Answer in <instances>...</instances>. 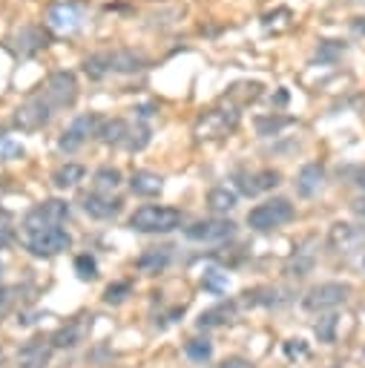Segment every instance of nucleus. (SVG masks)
<instances>
[{
    "instance_id": "1",
    "label": "nucleus",
    "mask_w": 365,
    "mask_h": 368,
    "mask_svg": "<svg viewBox=\"0 0 365 368\" xmlns=\"http://www.w3.org/2000/svg\"><path fill=\"white\" fill-rule=\"evenodd\" d=\"M147 67V55L136 49H107L95 52L84 61L89 78H107V75H132Z\"/></svg>"
},
{
    "instance_id": "2",
    "label": "nucleus",
    "mask_w": 365,
    "mask_h": 368,
    "mask_svg": "<svg viewBox=\"0 0 365 368\" xmlns=\"http://www.w3.org/2000/svg\"><path fill=\"white\" fill-rule=\"evenodd\" d=\"M181 225V210L167 204H144L130 216V227L139 234H170Z\"/></svg>"
},
{
    "instance_id": "3",
    "label": "nucleus",
    "mask_w": 365,
    "mask_h": 368,
    "mask_svg": "<svg viewBox=\"0 0 365 368\" xmlns=\"http://www.w3.org/2000/svg\"><path fill=\"white\" fill-rule=\"evenodd\" d=\"M239 127V109L236 107H219L204 112L196 121V139L202 141H213V139H224Z\"/></svg>"
},
{
    "instance_id": "4",
    "label": "nucleus",
    "mask_w": 365,
    "mask_h": 368,
    "mask_svg": "<svg viewBox=\"0 0 365 368\" xmlns=\"http://www.w3.org/2000/svg\"><path fill=\"white\" fill-rule=\"evenodd\" d=\"M294 219V204L287 199H271L265 204H256L251 213H247V225L253 230H276L282 225H287Z\"/></svg>"
},
{
    "instance_id": "5",
    "label": "nucleus",
    "mask_w": 365,
    "mask_h": 368,
    "mask_svg": "<svg viewBox=\"0 0 365 368\" xmlns=\"http://www.w3.org/2000/svg\"><path fill=\"white\" fill-rule=\"evenodd\" d=\"M66 219H69V204L61 199H46L26 213L24 234H35V230H46V227H61Z\"/></svg>"
},
{
    "instance_id": "6",
    "label": "nucleus",
    "mask_w": 365,
    "mask_h": 368,
    "mask_svg": "<svg viewBox=\"0 0 365 368\" xmlns=\"http://www.w3.org/2000/svg\"><path fill=\"white\" fill-rule=\"evenodd\" d=\"M72 245V236L64 227H46V230H35L26 234V247L32 256H57Z\"/></svg>"
},
{
    "instance_id": "7",
    "label": "nucleus",
    "mask_w": 365,
    "mask_h": 368,
    "mask_svg": "<svg viewBox=\"0 0 365 368\" xmlns=\"http://www.w3.org/2000/svg\"><path fill=\"white\" fill-rule=\"evenodd\" d=\"M46 26L57 35H72L84 26V9L75 0H57L46 12Z\"/></svg>"
},
{
    "instance_id": "8",
    "label": "nucleus",
    "mask_w": 365,
    "mask_h": 368,
    "mask_svg": "<svg viewBox=\"0 0 365 368\" xmlns=\"http://www.w3.org/2000/svg\"><path fill=\"white\" fill-rule=\"evenodd\" d=\"M52 115H55V107L44 98V95H35V98H29L26 104H21L15 109V127L24 130V132H35V130L46 127L52 121Z\"/></svg>"
},
{
    "instance_id": "9",
    "label": "nucleus",
    "mask_w": 365,
    "mask_h": 368,
    "mask_svg": "<svg viewBox=\"0 0 365 368\" xmlns=\"http://www.w3.org/2000/svg\"><path fill=\"white\" fill-rule=\"evenodd\" d=\"M351 297V285L345 282H322L317 288H311L308 294H305L302 305L308 308V311H328V308H337L342 302H348Z\"/></svg>"
},
{
    "instance_id": "10",
    "label": "nucleus",
    "mask_w": 365,
    "mask_h": 368,
    "mask_svg": "<svg viewBox=\"0 0 365 368\" xmlns=\"http://www.w3.org/2000/svg\"><path fill=\"white\" fill-rule=\"evenodd\" d=\"M44 98L55 107V109H64V107H72L75 98H78V81H75L72 72H52L44 89H41Z\"/></svg>"
},
{
    "instance_id": "11",
    "label": "nucleus",
    "mask_w": 365,
    "mask_h": 368,
    "mask_svg": "<svg viewBox=\"0 0 365 368\" xmlns=\"http://www.w3.org/2000/svg\"><path fill=\"white\" fill-rule=\"evenodd\" d=\"M328 245L342 256H357L365 254V227L351 225V222H337L331 225V234H328Z\"/></svg>"
},
{
    "instance_id": "12",
    "label": "nucleus",
    "mask_w": 365,
    "mask_h": 368,
    "mask_svg": "<svg viewBox=\"0 0 365 368\" xmlns=\"http://www.w3.org/2000/svg\"><path fill=\"white\" fill-rule=\"evenodd\" d=\"M233 222L230 219H202V222H193L187 230H184V236L190 242H224L233 236Z\"/></svg>"
},
{
    "instance_id": "13",
    "label": "nucleus",
    "mask_w": 365,
    "mask_h": 368,
    "mask_svg": "<svg viewBox=\"0 0 365 368\" xmlns=\"http://www.w3.org/2000/svg\"><path fill=\"white\" fill-rule=\"evenodd\" d=\"M95 130H98V119H95V115H78V119L66 127V132L61 135L57 150H61V152H75L78 147H84V141Z\"/></svg>"
},
{
    "instance_id": "14",
    "label": "nucleus",
    "mask_w": 365,
    "mask_h": 368,
    "mask_svg": "<svg viewBox=\"0 0 365 368\" xmlns=\"http://www.w3.org/2000/svg\"><path fill=\"white\" fill-rule=\"evenodd\" d=\"M279 173L276 170H259V173H239L236 176V187L244 196H259L265 190H274L279 184Z\"/></svg>"
},
{
    "instance_id": "15",
    "label": "nucleus",
    "mask_w": 365,
    "mask_h": 368,
    "mask_svg": "<svg viewBox=\"0 0 365 368\" xmlns=\"http://www.w3.org/2000/svg\"><path fill=\"white\" fill-rule=\"evenodd\" d=\"M52 342L49 340H29L17 351V368H46L52 360Z\"/></svg>"
},
{
    "instance_id": "16",
    "label": "nucleus",
    "mask_w": 365,
    "mask_h": 368,
    "mask_svg": "<svg viewBox=\"0 0 365 368\" xmlns=\"http://www.w3.org/2000/svg\"><path fill=\"white\" fill-rule=\"evenodd\" d=\"M322 184H325L322 164H305L299 170V176H296V193H299V196H305V199L317 196V193L322 190Z\"/></svg>"
},
{
    "instance_id": "17",
    "label": "nucleus",
    "mask_w": 365,
    "mask_h": 368,
    "mask_svg": "<svg viewBox=\"0 0 365 368\" xmlns=\"http://www.w3.org/2000/svg\"><path fill=\"white\" fill-rule=\"evenodd\" d=\"M84 210L87 216L92 219H112L121 213V202L118 199H109V196H101V193H89L84 196Z\"/></svg>"
},
{
    "instance_id": "18",
    "label": "nucleus",
    "mask_w": 365,
    "mask_h": 368,
    "mask_svg": "<svg viewBox=\"0 0 365 368\" xmlns=\"http://www.w3.org/2000/svg\"><path fill=\"white\" fill-rule=\"evenodd\" d=\"M46 35L44 29H37V26H21L15 32V49L21 52V55H35V52H41L46 49Z\"/></svg>"
},
{
    "instance_id": "19",
    "label": "nucleus",
    "mask_w": 365,
    "mask_h": 368,
    "mask_svg": "<svg viewBox=\"0 0 365 368\" xmlns=\"http://www.w3.org/2000/svg\"><path fill=\"white\" fill-rule=\"evenodd\" d=\"M130 187H132V193H139V196H159L164 187V179L150 170H136L130 176Z\"/></svg>"
},
{
    "instance_id": "20",
    "label": "nucleus",
    "mask_w": 365,
    "mask_h": 368,
    "mask_svg": "<svg viewBox=\"0 0 365 368\" xmlns=\"http://www.w3.org/2000/svg\"><path fill=\"white\" fill-rule=\"evenodd\" d=\"M170 259H172V247H150L139 256V270H144V274H159V270H164L170 265Z\"/></svg>"
},
{
    "instance_id": "21",
    "label": "nucleus",
    "mask_w": 365,
    "mask_h": 368,
    "mask_svg": "<svg viewBox=\"0 0 365 368\" xmlns=\"http://www.w3.org/2000/svg\"><path fill=\"white\" fill-rule=\"evenodd\" d=\"M311 247H314V239H308L305 245H299L296 254L291 256V274H294V277H308V274H311V268H314V262H317V250H311Z\"/></svg>"
},
{
    "instance_id": "22",
    "label": "nucleus",
    "mask_w": 365,
    "mask_h": 368,
    "mask_svg": "<svg viewBox=\"0 0 365 368\" xmlns=\"http://www.w3.org/2000/svg\"><path fill=\"white\" fill-rule=\"evenodd\" d=\"M236 317V305L233 302H222L216 308H210L199 317V328H216V325H224Z\"/></svg>"
},
{
    "instance_id": "23",
    "label": "nucleus",
    "mask_w": 365,
    "mask_h": 368,
    "mask_svg": "<svg viewBox=\"0 0 365 368\" xmlns=\"http://www.w3.org/2000/svg\"><path fill=\"white\" fill-rule=\"evenodd\" d=\"M84 176H87V170L81 167V164H64V167H57L55 170V176H52V182H55V187L57 190H69V187H75L78 182H84Z\"/></svg>"
},
{
    "instance_id": "24",
    "label": "nucleus",
    "mask_w": 365,
    "mask_h": 368,
    "mask_svg": "<svg viewBox=\"0 0 365 368\" xmlns=\"http://www.w3.org/2000/svg\"><path fill=\"white\" fill-rule=\"evenodd\" d=\"M127 135H130V124L121 121V119L104 121V124L98 127V139H101L104 144H121V141H127Z\"/></svg>"
},
{
    "instance_id": "25",
    "label": "nucleus",
    "mask_w": 365,
    "mask_h": 368,
    "mask_svg": "<svg viewBox=\"0 0 365 368\" xmlns=\"http://www.w3.org/2000/svg\"><path fill=\"white\" fill-rule=\"evenodd\" d=\"M207 204H210V210H216V213H227V210L236 207V193L227 190V187H213L207 193Z\"/></svg>"
},
{
    "instance_id": "26",
    "label": "nucleus",
    "mask_w": 365,
    "mask_h": 368,
    "mask_svg": "<svg viewBox=\"0 0 365 368\" xmlns=\"http://www.w3.org/2000/svg\"><path fill=\"white\" fill-rule=\"evenodd\" d=\"M95 187H98V193L104 196V193L121 187V170L118 167H101L98 173H95Z\"/></svg>"
},
{
    "instance_id": "27",
    "label": "nucleus",
    "mask_w": 365,
    "mask_h": 368,
    "mask_svg": "<svg viewBox=\"0 0 365 368\" xmlns=\"http://www.w3.org/2000/svg\"><path fill=\"white\" fill-rule=\"evenodd\" d=\"M81 340V325L78 322H72V325H64V328H57L55 337L49 340L55 348H72V345H78Z\"/></svg>"
},
{
    "instance_id": "28",
    "label": "nucleus",
    "mask_w": 365,
    "mask_h": 368,
    "mask_svg": "<svg viewBox=\"0 0 365 368\" xmlns=\"http://www.w3.org/2000/svg\"><path fill=\"white\" fill-rule=\"evenodd\" d=\"M210 354H213V345H210L207 340H190L187 342V357L193 362H207Z\"/></svg>"
},
{
    "instance_id": "29",
    "label": "nucleus",
    "mask_w": 365,
    "mask_h": 368,
    "mask_svg": "<svg viewBox=\"0 0 365 368\" xmlns=\"http://www.w3.org/2000/svg\"><path fill=\"white\" fill-rule=\"evenodd\" d=\"M337 325H339V317H334V314L322 317V319L317 322V337H319V342H334V337H337Z\"/></svg>"
},
{
    "instance_id": "30",
    "label": "nucleus",
    "mask_w": 365,
    "mask_h": 368,
    "mask_svg": "<svg viewBox=\"0 0 365 368\" xmlns=\"http://www.w3.org/2000/svg\"><path fill=\"white\" fill-rule=\"evenodd\" d=\"M291 124H294V119H276V115H271V119H259L256 130H259V135H276L279 130L291 127Z\"/></svg>"
},
{
    "instance_id": "31",
    "label": "nucleus",
    "mask_w": 365,
    "mask_h": 368,
    "mask_svg": "<svg viewBox=\"0 0 365 368\" xmlns=\"http://www.w3.org/2000/svg\"><path fill=\"white\" fill-rule=\"evenodd\" d=\"M130 290H132L130 282H115V285H109V288L104 290V299H107L109 305H118V302H124V299L130 297Z\"/></svg>"
},
{
    "instance_id": "32",
    "label": "nucleus",
    "mask_w": 365,
    "mask_h": 368,
    "mask_svg": "<svg viewBox=\"0 0 365 368\" xmlns=\"http://www.w3.org/2000/svg\"><path fill=\"white\" fill-rule=\"evenodd\" d=\"M204 288L210 290V294H222V290H227V274L207 270V274H204Z\"/></svg>"
},
{
    "instance_id": "33",
    "label": "nucleus",
    "mask_w": 365,
    "mask_h": 368,
    "mask_svg": "<svg viewBox=\"0 0 365 368\" xmlns=\"http://www.w3.org/2000/svg\"><path fill=\"white\" fill-rule=\"evenodd\" d=\"M75 270H78L81 279H95V277H98V265H95V259L87 256V254L75 259Z\"/></svg>"
},
{
    "instance_id": "34",
    "label": "nucleus",
    "mask_w": 365,
    "mask_h": 368,
    "mask_svg": "<svg viewBox=\"0 0 365 368\" xmlns=\"http://www.w3.org/2000/svg\"><path fill=\"white\" fill-rule=\"evenodd\" d=\"M345 46L339 41H322L319 49H317V58H322V61H334V58L342 52Z\"/></svg>"
},
{
    "instance_id": "35",
    "label": "nucleus",
    "mask_w": 365,
    "mask_h": 368,
    "mask_svg": "<svg viewBox=\"0 0 365 368\" xmlns=\"http://www.w3.org/2000/svg\"><path fill=\"white\" fill-rule=\"evenodd\" d=\"M285 354L291 360H302V357H308V345H305L302 340H287L285 342Z\"/></svg>"
},
{
    "instance_id": "36",
    "label": "nucleus",
    "mask_w": 365,
    "mask_h": 368,
    "mask_svg": "<svg viewBox=\"0 0 365 368\" xmlns=\"http://www.w3.org/2000/svg\"><path fill=\"white\" fill-rule=\"evenodd\" d=\"M216 368H253L247 360H242V357H230V360H224L222 365H216Z\"/></svg>"
},
{
    "instance_id": "37",
    "label": "nucleus",
    "mask_w": 365,
    "mask_h": 368,
    "mask_svg": "<svg viewBox=\"0 0 365 368\" xmlns=\"http://www.w3.org/2000/svg\"><path fill=\"white\" fill-rule=\"evenodd\" d=\"M354 184L365 190V167H359V170H357V176H354Z\"/></svg>"
},
{
    "instance_id": "38",
    "label": "nucleus",
    "mask_w": 365,
    "mask_h": 368,
    "mask_svg": "<svg viewBox=\"0 0 365 368\" xmlns=\"http://www.w3.org/2000/svg\"><path fill=\"white\" fill-rule=\"evenodd\" d=\"M6 156L12 159V156H24V147H17V144H9L6 147Z\"/></svg>"
},
{
    "instance_id": "39",
    "label": "nucleus",
    "mask_w": 365,
    "mask_h": 368,
    "mask_svg": "<svg viewBox=\"0 0 365 368\" xmlns=\"http://www.w3.org/2000/svg\"><path fill=\"white\" fill-rule=\"evenodd\" d=\"M354 213L365 219V199H357V202H354Z\"/></svg>"
},
{
    "instance_id": "40",
    "label": "nucleus",
    "mask_w": 365,
    "mask_h": 368,
    "mask_svg": "<svg viewBox=\"0 0 365 368\" xmlns=\"http://www.w3.org/2000/svg\"><path fill=\"white\" fill-rule=\"evenodd\" d=\"M354 21H357V24H351V26H354V32H357V35H362V32H365V17H354Z\"/></svg>"
},
{
    "instance_id": "41",
    "label": "nucleus",
    "mask_w": 365,
    "mask_h": 368,
    "mask_svg": "<svg viewBox=\"0 0 365 368\" xmlns=\"http://www.w3.org/2000/svg\"><path fill=\"white\" fill-rule=\"evenodd\" d=\"M0 135H3V132H0Z\"/></svg>"
},
{
    "instance_id": "42",
    "label": "nucleus",
    "mask_w": 365,
    "mask_h": 368,
    "mask_svg": "<svg viewBox=\"0 0 365 368\" xmlns=\"http://www.w3.org/2000/svg\"><path fill=\"white\" fill-rule=\"evenodd\" d=\"M362 3H365V0H362Z\"/></svg>"
}]
</instances>
